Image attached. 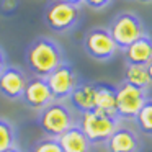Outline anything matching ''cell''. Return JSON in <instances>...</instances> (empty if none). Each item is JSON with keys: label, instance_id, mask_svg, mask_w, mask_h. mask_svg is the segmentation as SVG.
Listing matches in <instances>:
<instances>
[{"label": "cell", "instance_id": "e0dca14e", "mask_svg": "<svg viewBox=\"0 0 152 152\" xmlns=\"http://www.w3.org/2000/svg\"><path fill=\"white\" fill-rule=\"evenodd\" d=\"M17 142H18V132L15 124L10 119L0 116V152L17 147Z\"/></svg>", "mask_w": 152, "mask_h": 152}, {"label": "cell", "instance_id": "ac0fdd59", "mask_svg": "<svg viewBox=\"0 0 152 152\" xmlns=\"http://www.w3.org/2000/svg\"><path fill=\"white\" fill-rule=\"evenodd\" d=\"M134 121L137 124L139 131H142L147 136H152V98H149L142 105V108L136 115Z\"/></svg>", "mask_w": 152, "mask_h": 152}, {"label": "cell", "instance_id": "6da1fadb", "mask_svg": "<svg viewBox=\"0 0 152 152\" xmlns=\"http://www.w3.org/2000/svg\"><path fill=\"white\" fill-rule=\"evenodd\" d=\"M25 61L30 72L36 77H48L54 69L66 62L61 46L51 38H38L28 46Z\"/></svg>", "mask_w": 152, "mask_h": 152}, {"label": "cell", "instance_id": "44dd1931", "mask_svg": "<svg viewBox=\"0 0 152 152\" xmlns=\"http://www.w3.org/2000/svg\"><path fill=\"white\" fill-rule=\"evenodd\" d=\"M7 66H8V64H7V56H5L4 49L0 48V74L4 72V69H5Z\"/></svg>", "mask_w": 152, "mask_h": 152}, {"label": "cell", "instance_id": "2e32d148", "mask_svg": "<svg viewBox=\"0 0 152 152\" xmlns=\"http://www.w3.org/2000/svg\"><path fill=\"white\" fill-rule=\"evenodd\" d=\"M123 82H128L134 87H139L142 90H149L152 87V82L149 79V74L145 66H134V64H126L124 79Z\"/></svg>", "mask_w": 152, "mask_h": 152}, {"label": "cell", "instance_id": "8992f818", "mask_svg": "<svg viewBox=\"0 0 152 152\" xmlns=\"http://www.w3.org/2000/svg\"><path fill=\"white\" fill-rule=\"evenodd\" d=\"M80 18L79 5H72L62 2V0H54L48 5L44 12V21L53 31L57 33H66L72 30Z\"/></svg>", "mask_w": 152, "mask_h": 152}, {"label": "cell", "instance_id": "603a6c76", "mask_svg": "<svg viewBox=\"0 0 152 152\" xmlns=\"http://www.w3.org/2000/svg\"><path fill=\"white\" fill-rule=\"evenodd\" d=\"M62 2H67V4H72V5H80L83 0H62Z\"/></svg>", "mask_w": 152, "mask_h": 152}, {"label": "cell", "instance_id": "5b68a950", "mask_svg": "<svg viewBox=\"0 0 152 152\" xmlns=\"http://www.w3.org/2000/svg\"><path fill=\"white\" fill-rule=\"evenodd\" d=\"M149 90H142L128 82L116 85V115L119 119H134L149 100Z\"/></svg>", "mask_w": 152, "mask_h": 152}, {"label": "cell", "instance_id": "d4e9b609", "mask_svg": "<svg viewBox=\"0 0 152 152\" xmlns=\"http://www.w3.org/2000/svg\"><path fill=\"white\" fill-rule=\"evenodd\" d=\"M139 2H152V0H139Z\"/></svg>", "mask_w": 152, "mask_h": 152}, {"label": "cell", "instance_id": "9a60e30c", "mask_svg": "<svg viewBox=\"0 0 152 152\" xmlns=\"http://www.w3.org/2000/svg\"><path fill=\"white\" fill-rule=\"evenodd\" d=\"M95 110L106 115H116V87L111 83L96 82V106Z\"/></svg>", "mask_w": 152, "mask_h": 152}, {"label": "cell", "instance_id": "4fadbf2b", "mask_svg": "<svg viewBox=\"0 0 152 152\" xmlns=\"http://www.w3.org/2000/svg\"><path fill=\"white\" fill-rule=\"evenodd\" d=\"M126 64H134V66H147L152 61V36L145 33L142 38L128 46L124 49Z\"/></svg>", "mask_w": 152, "mask_h": 152}, {"label": "cell", "instance_id": "7a4b0ae2", "mask_svg": "<svg viewBox=\"0 0 152 152\" xmlns=\"http://www.w3.org/2000/svg\"><path fill=\"white\" fill-rule=\"evenodd\" d=\"M79 115H75L74 108L67 105L66 102H59L54 100L51 105L38 111L36 123L39 129L46 134V137H54L57 139L62 136L67 129L77 124Z\"/></svg>", "mask_w": 152, "mask_h": 152}, {"label": "cell", "instance_id": "ffe728a7", "mask_svg": "<svg viewBox=\"0 0 152 152\" xmlns=\"http://www.w3.org/2000/svg\"><path fill=\"white\" fill-rule=\"evenodd\" d=\"M111 2L113 0H83V4L88 5V7L93 8V10H102V8L108 7Z\"/></svg>", "mask_w": 152, "mask_h": 152}, {"label": "cell", "instance_id": "3957f363", "mask_svg": "<svg viewBox=\"0 0 152 152\" xmlns=\"http://www.w3.org/2000/svg\"><path fill=\"white\" fill-rule=\"evenodd\" d=\"M121 119L115 115H106L98 110L87 113H80L77 119V126L82 129V132L87 136L92 145L105 144L108 137L115 132V129L119 126Z\"/></svg>", "mask_w": 152, "mask_h": 152}, {"label": "cell", "instance_id": "ba28073f", "mask_svg": "<svg viewBox=\"0 0 152 152\" xmlns=\"http://www.w3.org/2000/svg\"><path fill=\"white\" fill-rule=\"evenodd\" d=\"M44 79H46L48 87H49L54 100H59V102H66L70 96V93L75 90V87L80 83L77 70L67 61L61 64L57 69H54Z\"/></svg>", "mask_w": 152, "mask_h": 152}, {"label": "cell", "instance_id": "9c48e42d", "mask_svg": "<svg viewBox=\"0 0 152 152\" xmlns=\"http://www.w3.org/2000/svg\"><path fill=\"white\" fill-rule=\"evenodd\" d=\"M21 100L25 102V105L28 108L41 111L43 108H46L48 105H51L54 102V96L51 93L49 87H48L46 79L33 75L31 79L26 80V87H25Z\"/></svg>", "mask_w": 152, "mask_h": 152}, {"label": "cell", "instance_id": "8fae6325", "mask_svg": "<svg viewBox=\"0 0 152 152\" xmlns=\"http://www.w3.org/2000/svg\"><path fill=\"white\" fill-rule=\"evenodd\" d=\"M26 75L17 66H7L0 74V93L8 100H21L26 87Z\"/></svg>", "mask_w": 152, "mask_h": 152}, {"label": "cell", "instance_id": "5bb4252c", "mask_svg": "<svg viewBox=\"0 0 152 152\" xmlns=\"http://www.w3.org/2000/svg\"><path fill=\"white\" fill-rule=\"evenodd\" d=\"M57 141H59L62 152H90V147H92L87 136L77 124L67 129L62 136H59Z\"/></svg>", "mask_w": 152, "mask_h": 152}, {"label": "cell", "instance_id": "cb8c5ba5", "mask_svg": "<svg viewBox=\"0 0 152 152\" xmlns=\"http://www.w3.org/2000/svg\"><path fill=\"white\" fill-rule=\"evenodd\" d=\"M5 152H23V151L17 145V147H12V149H8V151H5Z\"/></svg>", "mask_w": 152, "mask_h": 152}, {"label": "cell", "instance_id": "30bf717a", "mask_svg": "<svg viewBox=\"0 0 152 152\" xmlns=\"http://www.w3.org/2000/svg\"><path fill=\"white\" fill-rule=\"evenodd\" d=\"M105 147L106 152H141L142 141L132 128L119 124L105 142Z\"/></svg>", "mask_w": 152, "mask_h": 152}, {"label": "cell", "instance_id": "52a82bcc", "mask_svg": "<svg viewBox=\"0 0 152 152\" xmlns=\"http://www.w3.org/2000/svg\"><path fill=\"white\" fill-rule=\"evenodd\" d=\"M83 49L92 59L106 62L118 53V46L113 41L108 28H92L83 38Z\"/></svg>", "mask_w": 152, "mask_h": 152}, {"label": "cell", "instance_id": "277c9868", "mask_svg": "<svg viewBox=\"0 0 152 152\" xmlns=\"http://www.w3.org/2000/svg\"><path fill=\"white\" fill-rule=\"evenodd\" d=\"M108 31L118 46V49L123 51L147 33L141 18L131 12H123V13L116 15L110 23Z\"/></svg>", "mask_w": 152, "mask_h": 152}, {"label": "cell", "instance_id": "7c38bea8", "mask_svg": "<svg viewBox=\"0 0 152 152\" xmlns=\"http://www.w3.org/2000/svg\"><path fill=\"white\" fill-rule=\"evenodd\" d=\"M67 100L79 115L93 111L96 106V82H80Z\"/></svg>", "mask_w": 152, "mask_h": 152}, {"label": "cell", "instance_id": "d6986e66", "mask_svg": "<svg viewBox=\"0 0 152 152\" xmlns=\"http://www.w3.org/2000/svg\"><path fill=\"white\" fill-rule=\"evenodd\" d=\"M30 152H62V149H61L57 139L43 137V139H38V141L31 145Z\"/></svg>", "mask_w": 152, "mask_h": 152}, {"label": "cell", "instance_id": "7402d4cb", "mask_svg": "<svg viewBox=\"0 0 152 152\" xmlns=\"http://www.w3.org/2000/svg\"><path fill=\"white\" fill-rule=\"evenodd\" d=\"M145 69H147V74H149V79H151V82H152V61L145 66Z\"/></svg>", "mask_w": 152, "mask_h": 152}]
</instances>
